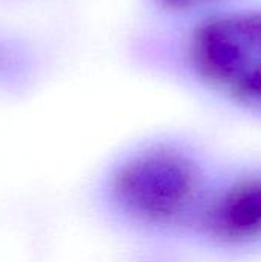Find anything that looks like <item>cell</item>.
I'll use <instances>...</instances> for the list:
<instances>
[{"label":"cell","instance_id":"cell-3","mask_svg":"<svg viewBox=\"0 0 261 262\" xmlns=\"http://www.w3.org/2000/svg\"><path fill=\"white\" fill-rule=\"evenodd\" d=\"M188 244L228 258L261 253V160L218 164Z\"/></svg>","mask_w":261,"mask_h":262},{"label":"cell","instance_id":"cell-4","mask_svg":"<svg viewBox=\"0 0 261 262\" xmlns=\"http://www.w3.org/2000/svg\"><path fill=\"white\" fill-rule=\"evenodd\" d=\"M43 75L40 46L25 31L0 23V100L26 98Z\"/></svg>","mask_w":261,"mask_h":262},{"label":"cell","instance_id":"cell-5","mask_svg":"<svg viewBox=\"0 0 261 262\" xmlns=\"http://www.w3.org/2000/svg\"><path fill=\"white\" fill-rule=\"evenodd\" d=\"M222 0H155V3L165 11L175 14H189L211 8Z\"/></svg>","mask_w":261,"mask_h":262},{"label":"cell","instance_id":"cell-1","mask_svg":"<svg viewBox=\"0 0 261 262\" xmlns=\"http://www.w3.org/2000/svg\"><path fill=\"white\" fill-rule=\"evenodd\" d=\"M220 163L178 137L138 141L94 177L89 201L114 229L154 243H188Z\"/></svg>","mask_w":261,"mask_h":262},{"label":"cell","instance_id":"cell-6","mask_svg":"<svg viewBox=\"0 0 261 262\" xmlns=\"http://www.w3.org/2000/svg\"><path fill=\"white\" fill-rule=\"evenodd\" d=\"M6 2H11V3H22V2H26V0H6Z\"/></svg>","mask_w":261,"mask_h":262},{"label":"cell","instance_id":"cell-2","mask_svg":"<svg viewBox=\"0 0 261 262\" xmlns=\"http://www.w3.org/2000/svg\"><path fill=\"white\" fill-rule=\"evenodd\" d=\"M186 63L208 94L261 121V9L203 18L188 38Z\"/></svg>","mask_w":261,"mask_h":262}]
</instances>
